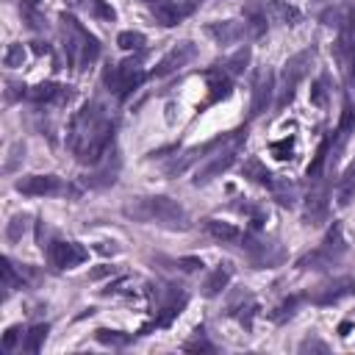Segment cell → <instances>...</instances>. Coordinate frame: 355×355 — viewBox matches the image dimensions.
Instances as JSON below:
<instances>
[{"label":"cell","mask_w":355,"mask_h":355,"mask_svg":"<svg viewBox=\"0 0 355 355\" xmlns=\"http://www.w3.org/2000/svg\"><path fill=\"white\" fill-rule=\"evenodd\" d=\"M67 144L80 164L94 166L97 161H103L114 144V116L105 111V105H100L97 100L86 103L69 125Z\"/></svg>","instance_id":"obj_1"},{"label":"cell","mask_w":355,"mask_h":355,"mask_svg":"<svg viewBox=\"0 0 355 355\" xmlns=\"http://www.w3.org/2000/svg\"><path fill=\"white\" fill-rule=\"evenodd\" d=\"M122 214L133 222L141 225H158V227H169V230H186L189 227V214L186 208L172 200V197H133L122 205Z\"/></svg>","instance_id":"obj_2"},{"label":"cell","mask_w":355,"mask_h":355,"mask_svg":"<svg viewBox=\"0 0 355 355\" xmlns=\"http://www.w3.org/2000/svg\"><path fill=\"white\" fill-rule=\"evenodd\" d=\"M61 22H64V50H67V58L75 69H86L97 55H100V44L97 39L72 17L61 14Z\"/></svg>","instance_id":"obj_3"},{"label":"cell","mask_w":355,"mask_h":355,"mask_svg":"<svg viewBox=\"0 0 355 355\" xmlns=\"http://www.w3.org/2000/svg\"><path fill=\"white\" fill-rule=\"evenodd\" d=\"M141 80H144L141 55L125 58V61H119V64H114V67H105V72H103V83H105L108 92H114L116 97H128Z\"/></svg>","instance_id":"obj_4"},{"label":"cell","mask_w":355,"mask_h":355,"mask_svg":"<svg viewBox=\"0 0 355 355\" xmlns=\"http://www.w3.org/2000/svg\"><path fill=\"white\" fill-rule=\"evenodd\" d=\"M311 58H313V50H300L297 55H291V58L283 64L280 80H277V86H275V94H277L275 105H277V108H286V105L294 100V92H297L300 80L305 78V72H308V67H311Z\"/></svg>","instance_id":"obj_5"},{"label":"cell","mask_w":355,"mask_h":355,"mask_svg":"<svg viewBox=\"0 0 355 355\" xmlns=\"http://www.w3.org/2000/svg\"><path fill=\"white\" fill-rule=\"evenodd\" d=\"M344 250H347V241H344L341 225H333V227L327 230L324 241H322L316 250L305 252V255L297 261V269H327V266H333V263L344 255Z\"/></svg>","instance_id":"obj_6"},{"label":"cell","mask_w":355,"mask_h":355,"mask_svg":"<svg viewBox=\"0 0 355 355\" xmlns=\"http://www.w3.org/2000/svg\"><path fill=\"white\" fill-rule=\"evenodd\" d=\"M236 150H239V141H233V144H227L225 150L214 153V155H211V158L197 169L194 183H197V186H202V183H208V180L219 178L222 172H227V169L233 166V161H236Z\"/></svg>","instance_id":"obj_7"},{"label":"cell","mask_w":355,"mask_h":355,"mask_svg":"<svg viewBox=\"0 0 355 355\" xmlns=\"http://www.w3.org/2000/svg\"><path fill=\"white\" fill-rule=\"evenodd\" d=\"M47 258L55 269H72V266L83 263L89 258V252L78 241H53V244H47Z\"/></svg>","instance_id":"obj_8"},{"label":"cell","mask_w":355,"mask_h":355,"mask_svg":"<svg viewBox=\"0 0 355 355\" xmlns=\"http://www.w3.org/2000/svg\"><path fill=\"white\" fill-rule=\"evenodd\" d=\"M14 189L25 197H50V194L64 191V183L55 175H28V178H19Z\"/></svg>","instance_id":"obj_9"},{"label":"cell","mask_w":355,"mask_h":355,"mask_svg":"<svg viewBox=\"0 0 355 355\" xmlns=\"http://www.w3.org/2000/svg\"><path fill=\"white\" fill-rule=\"evenodd\" d=\"M116 175H119V155H116L114 150H108L105 158L97 161L94 169L83 178V183H86L89 189H105V186H114V183H116Z\"/></svg>","instance_id":"obj_10"},{"label":"cell","mask_w":355,"mask_h":355,"mask_svg":"<svg viewBox=\"0 0 355 355\" xmlns=\"http://www.w3.org/2000/svg\"><path fill=\"white\" fill-rule=\"evenodd\" d=\"M197 55V47L191 44V42H180V44H175L158 64H155V69H153V75H158V78H166V75H172V72H178L180 67H186L191 58Z\"/></svg>","instance_id":"obj_11"},{"label":"cell","mask_w":355,"mask_h":355,"mask_svg":"<svg viewBox=\"0 0 355 355\" xmlns=\"http://www.w3.org/2000/svg\"><path fill=\"white\" fill-rule=\"evenodd\" d=\"M275 97V75L269 69H261L252 83V100H250V116H261Z\"/></svg>","instance_id":"obj_12"},{"label":"cell","mask_w":355,"mask_h":355,"mask_svg":"<svg viewBox=\"0 0 355 355\" xmlns=\"http://www.w3.org/2000/svg\"><path fill=\"white\" fill-rule=\"evenodd\" d=\"M352 291H355V280H352V277H336V280L319 286V288L311 294V302H316V305H333V302L344 300V297L352 294Z\"/></svg>","instance_id":"obj_13"},{"label":"cell","mask_w":355,"mask_h":355,"mask_svg":"<svg viewBox=\"0 0 355 355\" xmlns=\"http://www.w3.org/2000/svg\"><path fill=\"white\" fill-rule=\"evenodd\" d=\"M244 33H247V25H241V22H236V19H225V22H211V25H205V36H211L214 44H219V47H227V44L241 42Z\"/></svg>","instance_id":"obj_14"},{"label":"cell","mask_w":355,"mask_h":355,"mask_svg":"<svg viewBox=\"0 0 355 355\" xmlns=\"http://www.w3.org/2000/svg\"><path fill=\"white\" fill-rule=\"evenodd\" d=\"M241 14H244V25H247V33L252 36V39H258V36H263L266 33V0H247L244 3V8H241Z\"/></svg>","instance_id":"obj_15"},{"label":"cell","mask_w":355,"mask_h":355,"mask_svg":"<svg viewBox=\"0 0 355 355\" xmlns=\"http://www.w3.org/2000/svg\"><path fill=\"white\" fill-rule=\"evenodd\" d=\"M324 219H327V191H324V186H319L305 197V225L316 227Z\"/></svg>","instance_id":"obj_16"},{"label":"cell","mask_w":355,"mask_h":355,"mask_svg":"<svg viewBox=\"0 0 355 355\" xmlns=\"http://www.w3.org/2000/svg\"><path fill=\"white\" fill-rule=\"evenodd\" d=\"M150 11H153L155 22L164 25V28L178 25V22L183 19V14H186L183 6H178V3H172V0H150Z\"/></svg>","instance_id":"obj_17"},{"label":"cell","mask_w":355,"mask_h":355,"mask_svg":"<svg viewBox=\"0 0 355 355\" xmlns=\"http://www.w3.org/2000/svg\"><path fill=\"white\" fill-rule=\"evenodd\" d=\"M230 277H233V263H219L208 277H205V283H202V294L205 297H219L225 288H227V283H230Z\"/></svg>","instance_id":"obj_18"},{"label":"cell","mask_w":355,"mask_h":355,"mask_svg":"<svg viewBox=\"0 0 355 355\" xmlns=\"http://www.w3.org/2000/svg\"><path fill=\"white\" fill-rule=\"evenodd\" d=\"M255 311H258V305H255V300H252V294H250V291H239V294L227 302V313L239 316V322H241L244 327H250V324H252Z\"/></svg>","instance_id":"obj_19"},{"label":"cell","mask_w":355,"mask_h":355,"mask_svg":"<svg viewBox=\"0 0 355 355\" xmlns=\"http://www.w3.org/2000/svg\"><path fill=\"white\" fill-rule=\"evenodd\" d=\"M266 14L272 22H280V25H297L302 19V11L286 0H269L266 3Z\"/></svg>","instance_id":"obj_20"},{"label":"cell","mask_w":355,"mask_h":355,"mask_svg":"<svg viewBox=\"0 0 355 355\" xmlns=\"http://www.w3.org/2000/svg\"><path fill=\"white\" fill-rule=\"evenodd\" d=\"M31 100H36V103H53V100H69L72 97V92H69V86H58V83H36L33 89H28L25 92Z\"/></svg>","instance_id":"obj_21"},{"label":"cell","mask_w":355,"mask_h":355,"mask_svg":"<svg viewBox=\"0 0 355 355\" xmlns=\"http://www.w3.org/2000/svg\"><path fill=\"white\" fill-rule=\"evenodd\" d=\"M202 227L208 236H214L216 241L222 244H233V241H241V230L230 222H222V219H202Z\"/></svg>","instance_id":"obj_22"},{"label":"cell","mask_w":355,"mask_h":355,"mask_svg":"<svg viewBox=\"0 0 355 355\" xmlns=\"http://www.w3.org/2000/svg\"><path fill=\"white\" fill-rule=\"evenodd\" d=\"M205 78H208V89H211V94H208V103L225 100V97L230 94V75H227L222 67H214V69H208V72H205Z\"/></svg>","instance_id":"obj_23"},{"label":"cell","mask_w":355,"mask_h":355,"mask_svg":"<svg viewBox=\"0 0 355 355\" xmlns=\"http://www.w3.org/2000/svg\"><path fill=\"white\" fill-rule=\"evenodd\" d=\"M352 200H355V158H352L349 166L344 169L341 180L336 183V205H338V208H347Z\"/></svg>","instance_id":"obj_24"},{"label":"cell","mask_w":355,"mask_h":355,"mask_svg":"<svg viewBox=\"0 0 355 355\" xmlns=\"http://www.w3.org/2000/svg\"><path fill=\"white\" fill-rule=\"evenodd\" d=\"M352 130H355V100L344 103V111H341V119H338V130H336V136H338L336 153L344 147V141H347V136H349Z\"/></svg>","instance_id":"obj_25"},{"label":"cell","mask_w":355,"mask_h":355,"mask_svg":"<svg viewBox=\"0 0 355 355\" xmlns=\"http://www.w3.org/2000/svg\"><path fill=\"white\" fill-rule=\"evenodd\" d=\"M247 64H250V47L244 44V47H239L230 58H225V61H222V64H216V67H222L227 75H241Z\"/></svg>","instance_id":"obj_26"},{"label":"cell","mask_w":355,"mask_h":355,"mask_svg":"<svg viewBox=\"0 0 355 355\" xmlns=\"http://www.w3.org/2000/svg\"><path fill=\"white\" fill-rule=\"evenodd\" d=\"M244 178H250V180H255V183H261V186H272V183H275V175H272L258 158H250V161L244 164Z\"/></svg>","instance_id":"obj_27"},{"label":"cell","mask_w":355,"mask_h":355,"mask_svg":"<svg viewBox=\"0 0 355 355\" xmlns=\"http://www.w3.org/2000/svg\"><path fill=\"white\" fill-rule=\"evenodd\" d=\"M94 338H97L100 344H105V347H128V344L133 341V336H130V333H122V330H108V327L94 330Z\"/></svg>","instance_id":"obj_28"},{"label":"cell","mask_w":355,"mask_h":355,"mask_svg":"<svg viewBox=\"0 0 355 355\" xmlns=\"http://www.w3.org/2000/svg\"><path fill=\"white\" fill-rule=\"evenodd\" d=\"M330 144H333V136H327L322 144H319V150H316V155H313V161L308 164V178L311 180H319V175L324 172V161H327V153H330Z\"/></svg>","instance_id":"obj_29"},{"label":"cell","mask_w":355,"mask_h":355,"mask_svg":"<svg viewBox=\"0 0 355 355\" xmlns=\"http://www.w3.org/2000/svg\"><path fill=\"white\" fill-rule=\"evenodd\" d=\"M44 338H47V324H33L25 333V338H22V349L25 352H39L42 344H44Z\"/></svg>","instance_id":"obj_30"},{"label":"cell","mask_w":355,"mask_h":355,"mask_svg":"<svg viewBox=\"0 0 355 355\" xmlns=\"http://www.w3.org/2000/svg\"><path fill=\"white\" fill-rule=\"evenodd\" d=\"M116 44H119L122 50H133V53H139V50L147 44V39H144V33H139V31H122V33L116 36Z\"/></svg>","instance_id":"obj_31"},{"label":"cell","mask_w":355,"mask_h":355,"mask_svg":"<svg viewBox=\"0 0 355 355\" xmlns=\"http://www.w3.org/2000/svg\"><path fill=\"white\" fill-rule=\"evenodd\" d=\"M269 189H272V194H275V200H277L280 205H286V208L294 205V186H291V183H286V180H275Z\"/></svg>","instance_id":"obj_32"},{"label":"cell","mask_w":355,"mask_h":355,"mask_svg":"<svg viewBox=\"0 0 355 355\" xmlns=\"http://www.w3.org/2000/svg\"><path fill=\"white\" fill-rule=\"evenodd\" d=\"M300 300H302V297H288V300H283V302L272 311V322H277V324H280V322L291 319V316H294V311H297V305H300Z\"/></svg>","instance_id":"obj_33"},{"label":"cell","mask_w":355,"mask_h":355,"mask_svg":"<svg viewBox=\"0 0 355 355\" xmlns=\"http://www.w3.org/2000/svg\"><path fill=\"white\" fill-rule=\"evenodd\" d=\"M31 216H25V214H17L11 222H8V227H6V236H8V241H19L22 239V233L31 227V222H28Z\"/></svg>","instance_id":"obj_34"},{"label":"cell","mask_w":355,"mask_h":355,"mask_svg":"<svg viewBox=\"0 0 355 355\" xmlns=\"http://www.w3.org/2000/svg\"><path fill=\"white\" fill-rule=\"evenodd\" d=\"M22 61H25V47L22 44H8L6 53H3V64L14 69V67H22Z\"/></svg>","instance_id":"obj_35"},{"label":"cell","mask_w":355,"mask_h":355,"mask_svg":"<svg viewBox=\"0 0 355 355\" xmlns=\"http://www.w3.org/2000/svg\"><path fill=\"white\" fill-rule=\"evenodd\" d=\"M269 150H272V155H275L277 161H288V158H294V155H291V153H294V139H280V141L269 144Z\"/></svg>","instance_id":"obj_36"},{"label":"cell","mask_w":355,"mask_h":355,"mask_svg":"<svg viewBox=\"0 0 355 355\" xmlns=\"http://www.w3.org/2000/svg\"><path fill=\"white\" fill-rule=\"evenodd\" d=\"M183 349H186V352H197V349H205V352H211L214 347H211V344L205 341V336H202V330H197V333H194V338L183 344Z\"/></svg>","instance_id":"obj_37"},{"label":"cell","mask_w":355,"mask_h":355,"mask_svg":"<svg viewBox=\"0 0 355 355\" xmlns=\"http://www.w3.org/2000/svg\"><path fill=\"white\" fill-rule=\"evenodd\" d=\"M324 100H327V89H324V78H319L313 83V89H311V103L313 105H324Z\"/></svg>","instance_id":"obj_38"},{"label":"cell","mask_w":355,"mask_h":355,"mask_svg":"<svg viewBox=\"0 0 355 355\" xmlns=\"http://www.w3.org/2000/svg\"><path fill=\"white\" fill-rule=\"evenodd\" d=\"M19 336H22V327H19V324H11V327L3 333V349H14Z\"/></svg>","instance_id":"obj_39"},{"label":"cell","mask_w":355,"mask_h":355,"mask_svg":"<svg viewBox=\"0 0 355 355\" xmlns=\"http://www.w3.org/2000/svg\"><path fill=\"white\" fill-rule=\"evenodd\" d=\"M178 269L180 272H197V269H202V261L194 255H186V258H178Z\"/></svg>","instance_id":"obj_40"},{"label":"cell","mask_w":355,"mask_h":355,"mask_svg":"<svg viewBox=\"0 0 355 355\" xmlns=\"http://www.w3.org/2000/svg\"><path fill=\"white\" fill-rule=\"evenodd\" d=\"M108 275H116V269H114V266H108V263H103V266H97V269H92V272H89V277H92V280H103V277H108Z\"/></svg>","instance_id":"obj_41"},{"label":"cell","mask_w":355,"mask_h":355,"mask_svg":"<svg viewBox=\"0 0 355 355\" xmlns=\"http://www.w3.org/2000/svg\"><path fill=\"white\" fill-rule=\"evenodd\" d=\"M344 67H347V75H349V80L355 83V53H349V55L344 58Z\"/></svg>","instance_id":"obj_42"},{"label":"cell","mask_w":355,"mask_h":355,"mask_svg":"<svg viewBox=\"0 0 355 355\" xmlns=\"http://www.w3.org/2000/svg\"><path fill=\"white\" fill-rule=\"evenodd\" d=\"M300 349H302V352H305V349H322V352H324L327 347H324L322 341H316V338H313V341H302V344H300Z\"/></svg>","instance_id":"obj_43"},{"label":"cell","mask_w":355,"mask_h":355,"mask_svg":"<svg viewBox=\"0 0 355 355\" xmlns=\"http://www.w3.org/2000/svg\"><path fill=\"white\" fill-rule=\"evenodd\" d=\"M97 252H116V247H114V241H100L97 247H94Z\"/></svg>","instance_id":"obj_44"},{"label":"cell","mask_w":355,"mask_h":355,"mask_svg":"<svg viewBox=\"0 0 355 355\" xmlns=\"http://www.w3.org/2000/svg\"><path fill=\"white\" fill-rule=\"evenodd\" d=\"M349 330H352V324H349V322H344V324H338V336H347Z\"/></svg>","instance_id":"obj_45"},{"label":"cell","mask_w":355,"mask_h":355,"mask_svg":"<svg viewBox=\"0 0 355 355\" xmlns=\"http://www.w3.org/2000/svg\"><path fill=\"white\" fill-rule=\"evenodd\" d=\"M33 3H36V0H33Z\"/></svg>","instance_id":"obj_46"}]
</instances>
